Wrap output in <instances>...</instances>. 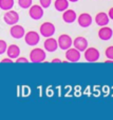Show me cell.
Returning <instances> with one entry per match:
<instances>
[{"label": "cell", "mask_w": 113, "mask_h": 120, "mask_svg": "<svg viewBox=\"0 0 113 120\" xmlns=\"http://www.w3.org/2000/svg\"><path fill=\"white\" fill-rule=\"evenodd\" d=\"M46 57H47L46 52L42 49H39V48L33 49L31 51V53H30V60H31V62H34V63L43 62Z\"/></svg>", "instance_id": "cell-1"}, {"label": "cell", "mask_w": 113, "mask_h": 120, "mask_svg": "<svg viewBox=\"0 0 113 120\" xmlns=\"http://www.w3.org/2000/svg\"><path fill=\"white\" fill-rule=\"evenodd\" d=\"M55 25L53 24L52 22H43L41 25H40V35L43 36V37L48 38V37H52L53 35L55 34Z\"/></svg>", "instance_id": "cell-2"}, {"label": "cell", "mask_w": 113, "mask_h": 120, "mask_svg": "<svg viewBox=\"0 0 113 120\" xmlns=\"http://www.w3.org/2000/svg\"><path fill=\"white\" fill-rule=\"evenodd\" d=\"M24 41L27 45L34 46L36 44L39 43L40 41V36L37 32L35 31H30L27 34H24Z\"/></svg>", "instance_id": "cell-3"}, {"label": "cell", "mask_w": 113, "mask_h": 120, "mask_svg": "<svg viewBox=\"0 0 113 120\" xmlns=\"http://www.w3.org/2000/svg\"><path fill=\"white\" fill-rule=\"evenodd\" d=\"M99 51L95 48H87L85 50V59L89 62H95L99 59Z\"/></svg>", "instance_id": "cell-4"}, {"label": "cell", "mask_w": 113, "mask_h": 120, "mask_svg": "<svg viewBox=\"0 0 113 120\" xmlns=\"http://www.w3.org/2000/svg\"><path fill=\"white\" fill-rule=\"evenodd\" d=\"M29 15L32 19L34 20H39L43 17V8L41 5H31L30 6V11H29Z\"/></svg>", "instance_id": "cell-5"}, {"label": "cell", "mask_w": 113, "mask_h": 120, "mask_svg": "<svg viewBox=\"0 0 113 120\" xmlns=\"http://www.w3.org/2000/svg\"><path fill=\"white\" fill-rule=\"evenodd\" d=\"M57 43H58V48H60L61 50H63V51H66V50L71 48L73 41H72V38L70 37L69 35L62 34V35L59 36L58 40H57Z\"/></svg>", "instance_id": "cell-6"}, {"label": "cell", "mask_w": 113, "mask_h": 120, "mask_svg": "<svg viewBox=\"0 0 113 120\" xmlns=\"http://www.w3.org/2000/svg\"><path fill=\"white\" fill-rule=\"evenodd\" d=\"M3 20H4V22H5L6 24L14 25V24H16V23L19 21V14L17 12H15V11L8 10V12L4 14Z\"/></svg>", "instance_id": "cell-7"}, {"label": "cell", "mask_w": 113, "mask_h": 120, "mask_svg": "<svg viewBox=\"0 0 113 120\" xmlns=\"http://www.w3.org/2000/svg\"><path fill=\"white\" fill-rule=\"evenodd\" d=\"M66 59L69 62H77L80 60V52L75 48H70L66 50Z\"/></svg>", "instance_id": "cell-8"}, {"label": "cell", "mask_w": 113, "mask_h": 120, "mask_svg": "<svg viewBox=\"0 0 113 120\" xmlns=\"http://www.w3.org/2000/svg\"><path fill=\"white\" fill-rule=\"evenodd\" d=\"M10 33H11V36L15 39H21L22 37H24V34H25V31H24V27L22 25H18L16 24L12 25L10 30Z\"/></svg>", "instance_id": "cell-9"}, {"label": "cell", "mask_w": 113, "mask_h": 120, "mask_svg": "<svg viewBox=\"0 0 113 120\" xmlns=\"http://www.w3.org/2000/svg\"><path fill=\"white\" fill-rule=\"evenodd\" d=\"M72 44H73L74 48H75L76 50H78L79 52H85V50H86L89 45L88 40H87L85 37H82V36L76 37L75 39L73 40V43Z\"/></svg>", "instance_id": "cell-10"}, {"label": "cell", "mask_w": 113, "mask_h": 120, "mask_svg": "<svg viewBox=\"0 0 113 120\" xmlns=\"http://www.w3.org/2000/svg\"><path fill=\"white\" fill-rule=\"evenodd\" d=\"M77 21H78V24L82 27H89L92 24V17L88 13H82V14H80L78 16Z\"/></svg>", "instance_id": "cell-11"}, {"label": "cell", "mask_w": 113, "mask_h": 120, "mask_svg": "<svg viewBox=\"0 0 113 120\" xmlns=\"http://www.w3.org/2000/svg\"><path fill=\"white\" fill-rule=\"evenodd\" d=\"M43 46L47 52L53 53L58 49V43H57L56 39H54V38H52V37H48L46 41L43 42Z\"/></svg>", "instance_id": "cell-12"}, {"label": "cell", "mask_w": 113, "mask_h": 120, "mask_svg": "<svg viewBox=\"0 0 113 120\" xmlns=\"http://www.w3.org/2000/svg\"><path fill=\"white\" fill-rule=\"evenodd\" d=\"M113 36V31L110 27L105 26L101 27L98 31V37L101 40H104V41H107V40H110Z\"/></svg>", "instance_id": "cell-13"}, {"label": "cell", "mask_w": 113, "mask_h": 120, "mask_svg": "<svg viewBox=\"0 0 113 120\" xmlns=\"http://www.w3.org/2000/svg\"><path fill=\"white\" fill-rule=\"evenodd\" d=\"M62 19H63V21H65L66 23H73L74 21L77 19V15H76L75 11L67 8L66 11H63Z\"/></svg>", "instance_id": "cell-14"}, {"label": "cell", "mask_w": 113, "mask_h": 120, "mask_svg": "<svg viewBox=\"0 0 113 120\" xmlns=\"http://www.w3.org/2000/svg\"><path fill=\"white\" fill-rule=\"evenodd\" d=\"M109 21H110V18H109V16H108V14H106V13H104V12L98 13V14L95 16V22H96V24L99 25V26H105V25H107L108 23H109Z\"/></svg>", "instance_id": "cell-15"}, {"label": "cell", "mask_w": 113, "mask_h": 120, "mask_svg": "<svg viewBox=\"0 0 113 120\" xmlns=\"http://www.w3.org/2000/svg\"><path fill=\"white\" fill-rule=\"evenodd\" d=\"M5 53L8 54V58L16 59L17 57H19V55H20V49H19V46L16 45V44H11L10 46H8Z\"/></svg>", "instance_id": "cell-16"}, {"label": "cell", "mask_w": 113, "mask_h": 120, "mask_svg": "<svg viewBox=\"0 0 113 120\" xmlns=\"http://www.w3.org/2000/svg\"><path fill=\"white\" fill-rule=\"evenodd\" d=\"M55 10L58 12H63L69 8V1L68 0H55L54 2Z\"/></svg>", "instance_id": "cell-17"}, {"label": "cell", "mask_w": 113, "mask_h": 120, "mask_svg": "<svg viewBox=\"0 0 113 120\" xmlns=\"http://www.w3.org/2000/svg\"><path fill=\"white\" fill-rule=\"evenodd\" d=\"M14 3V0H0V8L3 11L12 10Z\"/></svg>", "instance_id": "cell-18"}, {"label": "cell", "mask_w": 113, "mask_h": 120, "mask_svg": "<svg viewBox=\"0 0 113 120\" xmlns=\"http://www.w3.org/2000/svg\"><path fill=\"white\" fill-rule=\"evenodd\" d=\"M33 3V0H18V4L21 8H30Z\"/></svg>", "instance_id": "cell-19"}, {"label": "cell", "mask_w": 113, "mask_h": 120, "mask_svg": "<svg viewBox=\"0 0 113 120\" xmlns=\"http://www.w3.org/2000/svg\"><path fill=\"white\" fill-rule=\"evenodd\" d=\"M105 55H106V57H107L108 59L113 60V45L108 46V48L106 49V51H105Z\"/></svg>", "instance_id": "cell-20"}, {"label": "cell", "mask_w": 113, "mask_h": 120, "mask_svg": "<svg viewBox=\"0 0 113 120\" xmlns=\"http://www.w3.org/2000/svg\"><path fill=\"white\" fill-rule=\"evenodd\" d=\"M6 49H8V43L4 40L0 39V55L4 54L6 52Z\"/></svg>", "instance_id": "cell-21"}, {"label": "cell", "mask_w": 113, "mask_h": 120, "mask_svg": "<svg viewBox=\"0 0 113 120\" xmlns=\"http://www.w3.org/2000/svg\"><path fill=\"white\" fill-rule=\"evenodd\" d=\"M39 2H40V5L43 8H48L51 5V3H52V0H39Z\"/></svg>", "instance_id": "cell-22"}, {"label": "cell", "mask_w": 113, "mask_h": 120, "mask_svg": "<svg viewBox=\"0 0 113 120\" xmlns=\"http://www.w3.org/2000/svg\"><path fill=\"white\" fill-rule=\"evenodd\" d=\"M15 62H17V63H27V62H29V60H27L25 57H17L16 58V61Z\"/></svg>", "instance_id": "cell-23"}, {"label": "cell", "mask_w": 113, "mask_h": 120, "mask_svg": "<svg viewBox=\"0 0 113 120\" xmlns=\"http://www.w3.org/2000/svg\"><path fill=\"white\" fill-rule=\"evenodd\" d=\"M1 62H2V63H8V62L12 63V62H13V59H11V58H8H8L2 59V60H1Z\"/></svg>", "instance_id": "cell-24"}, {"label": "cell", "mask_w": 113, "mask_h": 120, "mask_svg": "<svg viewBox=\"0 0 113 120\" xmlns=\"http://www.w3.org/2000/svg\"><path fill=\"white\" fill-rule=\"evenodd\" d=\"M108 16H109V18H110V19H112V20H113V8H111L109 10Z\"/></svg>", "instance_id": "cell-25"}, {"label": "cell", "mask_w": 113, "mask_h": 120, "mask_svg": "<svg viewBox=\"0 0 113 120\" xmlns=\"http://www.w3.org/2000/svg\"><path fill=\"white\" fill-rule=\"evenodd\" d=\"M52 62H54V63H55V62H61V60L58 59V58H54V59L52 60Z\"/></svg>", "instance_id": "cell-26"}, {"label": "cell", "mask_w": 113, "mask_h": 120, "mask_svg": "<svg viewBox=\"0 0 113 120\" xmlns=\"http://www.w3.org/2000/svg\"><path fill=\"white\" fill-rule=\"evenodd\" d=\"M68 1H69V2H77L78 0H68Z\"/></svg>", "instance_id": "cell-27"}]
</instances>
